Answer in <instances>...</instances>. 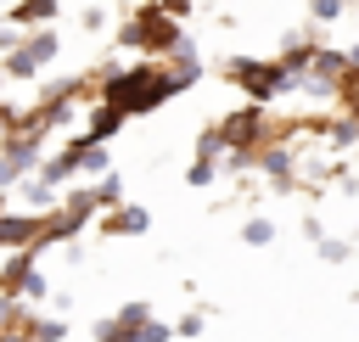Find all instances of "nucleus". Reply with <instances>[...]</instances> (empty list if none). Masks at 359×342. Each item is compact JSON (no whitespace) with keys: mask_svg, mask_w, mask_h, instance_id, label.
Listing matches in <instances>:
<instances>
[{"mask_svg":"<svg viewBox=\"0 0 359 342\" xmlns=\"http://www.w3.org/2000/svg\"><path fill=\"white\" fill-rule=\"evenodd\" d=\"M0 6H11V0H0Z\"/></svg>","mask_w":359,"mask_h":342,"instance_id":"c9c22d12","label":"nucleus"},{"mask_svg":"<svg viewBox=\"0 0 359 342\" xmlns=\"http://www.w3.org/2000/svg\"><path fill=\"white\" fill-rule=\"evenodd\" d=\"M325 146H331V151H353V146H359V118H348V112L325 118Z\"/></svg>","mask_w":359,"mask_h":342,"instance_id":"4468645a","label":"nucleus"},{"mask_svg":"<svg viewBox=\"0 0 359 342\" xmlns=\"http://www.w3.org/2000/svg\"><path fill=\"white\" fill-rule=\"evenodd\" d=\"M219 174H224V168H219L213 157H191V168H185V185H191V191H208Z\"/></svg>","mask_w":359,"mask_h":342,"instance_id":"dca6fc26","label":"nucleus"},{"mask_svg":"<svg viewBox=\"0 0 359 342\" xmlns=\"http://www.w3.org/2000/svg\"><path fill=\"white\" fill-rule=\"evenodd\" d=\"M196 157H213V163H224V135H219V123H208V129L196 135Z\"/></svg>","mask_w":359,"mask_h":342,"instance_id":"412c9836","label":"nucleus"},{"mask_svg":"<svg viewBox=\"0 0 359 342\" xmlns=\"http://www.w3.org/2000/svg\"><path fill=\"white\" fill-rule=\"evenodd\" d=\"M337 107H342L348 118H359V67L342 73V84H337Z\"/></svg>","mask_w":359,"mask_h":342,"instance_id":"aec40b11","label":"nucleus"},{"mask_svg":"<svg viewBox=\"0 0 359 342\" xmlns=\"http://www.w3.org/2000/svg\"><path fill=\"white\" fill-rule=\"evenodd\" d=\"M202 325H208V314H202V308H191V314H180V320H174V336H202Z\"/></svg>","mask_w":359,"mask_h":342,"instance_id":"393cba45","label":"nucleus"},{"mask_svg":"<svg viewBox=\"0 0 359 342\" xmlns=\"http://www.w3.org/2000/svg\"><path fill=\"white\" fill-rule=\"evenodd\" d=\"M17 191H22V207H50V202H56V185H45L39 174H34V179H22Z\"/></svg>","mask_w":359,"mask_h":342,"instance_id":"6ab92c4d","label":"nucleus"},{"mask_svg":"<svg viewBox=\"0 0 359 342\" xmlns=\"http://www.w3.org/2000/svg\"><path fill=\"white\" fill-rule=\"evenodd\" d=\"M146 320H151V303H123L118 314H107V320H95V342H140V331H146Z\"/></svg>","mask_w":359,"mask_h":342,"instance_id":"423d86ee","label":"nucleus"},{"mask_svg":"<svg viewBox=\"0 0 359 342\" xmlns=\"http://www.w3.org/2000/svg\"><path fill=\"white\" fill-rule=\"evenodd\" d=\"M185 39V22H174L157 0H140L123 22H118V39L112 45H123V50H140V56H151V62H163L174 45Z\"/></svg>","mask_w":359,"mask_h":342,"instance_id":"f03ea898","label":"nucleus"},{"mask_svg":"<svg viewBox=\"0 0 359 342\" xmlns=\"http://www.w3.org/2000/svg\"><path fill=\"white\" fill-rule=\"evenodd\" d=\"M348 6H353V0H309V17H314V28H325V22H337Z\"/></svg>","mask_w":359,"mask_h":342,"instance_id":"b1692460","label":"nucleus"},{"mask_svg":"<svg viewBox=\"0 0 359 342\" xmlns=\"http://www.w3.org/2000/svg\"><path fill=\"white\" fill-rule=\"evenodd\" d=\"M0 342H6V331H0Z\"/></svg>","mask_w":359,"mask_h":342,"instance_id":"f704fd0d","label":"nucleus"},{"mask_svg":"<svg viewBox=\"0 0 359 342\" xmlns=\"http://www.w3.org/2000/svg\"><path fill=\"white\" fill-rule=\"evenodd\" d=\"M79 22H84V34H101V28H107V6H84Z\"/></svg>","mask_w":359,"mask_h":342,"instance_id":"cd10ccee","label":"nucleus"},{"mask_svg":"<svg viewBox=\"0 0 359 342\" xmlns=\"http://www.w3.org/2000/svg\"><path fill=\"white\" fill-rule=\"evenodd\" d=\"M219 73H224V84H236V90H241L247 101H258V107L292 95V73L280 67V56H224Z\"/></svg>","mask_w":359,"mask_h":342,"instance_id":"7ed1b4c3","label":"nucleus"},{"mask_svg":"<svg viewBox=\"0 0 359 342\" xmlns=\"http://www.w3.org/2000/svg\"><path fill=\"white\" fill-rule=\"evenodd\" d=\"M56 11H62V0H11V6H6V22L34 34V28H50Z\"/></svg>","mask_w":359,"mask_h":342,"instance_id":"1a4fd4ad","label":"nucleus"},{"mask_svg":"<svg viewBox=\"0 0 359 342\" xmlns=\"http://www.w3.org/2000/svg\"><path fill=\"white\" fill-rule=\"evenodd\" d=\"M39 230H45V213H0V247L6 252L39 247Z\"/></svg>","mask_w":359,"mask_h":342,"instance_id":"6e6552de","label":"nucleus"},{"mask_svg":"<svg viewBox=\"0 0 359 342\" xmlns=\"http://www.w3.org/2000/svg\"><path fill=\"white\" fill-rule=\"evenodd\" d=\"M95 202H101V213L118 207V202H123V179H118V174H101V179H95Z\"/></svg>","mask_w":359,"mask_h":342,"instance_id":"4be33fe9","label":"nucleus"},{"mask_svg":"<svg viewBox=\"0 0 359 342\" xmlns=\"http://www.w3.org/2000/svg\"><path fill=\"white\" fill-rule=\"evenodd\" d=\"M303 241H325V219L309 213V219H303Z\"/></svg>","mask_w":359,"mask_h":342,"instance_id":"7c9ffc66","label":"nucleus"},{"mask_svg":"<svg viewBox=\"0 0 359 342\" xmlns=\"http://www.w3.org/2000/svg\"><path fill=\"white\" fill-rule=\"evenodd\" d=\"M0 90H6V67H0Z\"/></svg>","mask_w":359,"mask_h":342,"instance_id":"72a5a7b5","label":"nucleus"},{"mask_svg":"<svg viewBox=\"0 0 359 342\" xmlns=\"http://www.w3.org/2000/svg\"><path fill=\"white\" fill-rule=\"evenodd\" d=\"M348 62H353V67H359V39H353V45H348Z\"/></svg>","mask_w":359,"mask_h":342,"instance_id":"473e14b6","label":"nucleus"},{"mask_svg":"<svg viewBox=\"0 0 359 342\" xmlns=\"http://www.w3.org/2000/svg\"><path fill=\"white\" fill-rule=\"evenodd\" d=\"M50 297V280H45V269L34 264L28 275H22V286H17V303H45Z\"/></svg>","mask_w":359,"mask_h":342,"instance_id":"a211bd4d","label":"nucleus"},{"mask_svg":"<svg viewBox=\"0 0 359 342\" xmlns=\"http://www.w3.org/2000/svg\"><path fill=\"white\" fill-rule=\"evenodd\" d=\"M269 107H258V101H241L236 112H224L219 118V135H224V151H258L264 140H269Z\"/></svg>","mask_w":359,"mask_h":342,"instance_id":"20e7f679","label":"nucleus"},{"mask_svg":"<svg viewBox=\"0 0 359 342\" xmlns=\"http://www.w3.org/2000/svg\"><path fill=\"white\" fill-rule=\"evenodd\" d=\"M95 230H101V235H146V230H151V213H146L140 202H118V207H107V213L95 219Z\"/></svg>","mask_w":359,"mask_h":342,"instance_id":"0eeeda50","label":"nucleus"},{"mask_svg":"<svg viewBox=\"0 0 359 342\" xmlns=\"http://www.w3.org/2000/svg\"><path fill=\"white\" fill-rule=\"evenodd\" d=\"M22 50L45 67V62H56V50H62V39H56V28H34V34H22Z\"/></svg>","mask_w":359,"mask_h":342,"instance_id":"2eb2a0df","label":"nucleus"},{"mask_svg":"<svg viewBox=\"0 0 359 342\" xmlns=\"http://www.w3.org/2000/svg\"><path fill=\"white\" fill-rule=\"evenodd\" d=\"M314 252H320V264H348L353 258V235H325V241H314Z\"/></svg>","mask_w":359,"mask_h":342,"instance_id":"f3484780","label":"nucleus"},{"mask_svg":"<svg viewBox=\"0 0 359 342\" xmlns=\"http://www.w3.org/2000/svg\"><path fill=\"white\" fill-rule=\"evenodd\" d=\"M17 308H22V303H17V297H6V292H0V331H11V320H17Z\"/></svg>","mask_w":359,"mask_h":342,"instance_id":"c756f323","label":"nucleus"},{"mask_svg":"<svg viewBox=\"0 0 359 342\" xmlns=\"http://www.w3.org/2000/svg\"><path fill=\"white\" fill-rule=\"evenodd\" d=\"M320 45H325L320 34H286L275 56H280V67H286V73L297 78V73H309V62H314V50H320Z\"/></svg>","mask_w":359,"mask_h":342,"instance_id":"9d476101","label":"nucleus"},{"mask_svg":"<svg viewBox=\"0 0 359 342\" xmlns=\"http://www.w3.org/2000/svg\"><path fill=\"white\" fill-rule=\"evenodd\" d=\"M353 62H348V50H337V45H320L314 50V62H309V73L314 78H325V84H342V73H348Z\"/></svg>","mask_w":359,"mask_h":342,"instance_id":"ddd939ff","label":"nucleus"},{"mask_svg":"<svg viewBox=\"0 0 359 342\" xmlns=\"http://www.w3.org/2000/svg\"><path fill=\"white\" fill-rule=\"evenodd\" d=\"M140 342H174V325L151 314V320H146V331H140Z\"/></svg>","mask_w":359,"mask_h":342,"instance_id":"bb28decb","label":"nucleus"},{"mask_svg":"<svg viewBox=\"0 0 359 342\" xmlns=\"http://www.w3.org/2000/svg\"><path fill=\"white\" fill-rule=\"evenodd\" d=\"M163 62H168V73H174V78H180L185 90H191V84L202 78V50H196V39H191V34H185V39H180V45H174V50L163 56Z\"/></svg>","mask_w":359,"mask_h":342,"instance_id":"9b49d317","label":"nucleus"},{"mask_svg":"<svg viewBox=\"0 0 359 342\" xmlns=\"http://www.w3.org/2000/svg\"><path fill=\"white\" fill-rule=\"evenodd\" d=\"M241 241H247V247H269V241H275V219H247V224H241Z\"/></svg>","mask_w":359,"mask_h":342,"instance_id":"5701e85b","label":"nucleus"},{"mask_svg":"<svg viewBox=\"0 0 359 342\" xmlns=\"http://www.w3.org/2000/svg\"><path fill=\"white\" fill-rule=\"evenodd\" d=\"M39 163H45V135H6L0 140V191H11V185H22V174H39Z\"/></svg>","mask_w":359,"mask_h":342,"instance_id":"39448f33","label":"nucleus"},{"mask_svg":"<svg viewBox=\"0 0 359 342\" xmlns=\"http://www.w3.org/2000/svg\"><path fill=\"white\" fill-rule=\"evenodd\" d=\"M11 129H17V107H6V101H0V140H6Z\"/></svg>","mask_w":359,"mask_h":342,"instance_id":"2f4dec72","label":"nucleus"},{"mask_svg":"<svg viewBox=\"0 0 359 342\" xmlns=\"http://www.w3.org/2000/svg\"><path fill=\"white\" fill-rule=\"evenodd\" d=\"M174 95H185V84L168 73V62H135V67H112V73H101V84H95V101H107V107H118L123 118H146V112H157V107H168Z\"/></svg>","mask_w":359,"mask_h":342,"instance_id":"f257e3e1","label":"nucleus"},{"mask_svg":"<svg viewBox=\"0 0 359 342\" xmlns=\"http://www.w3.org/2000/svg\"><path fill=\"white\" fill-rule=\"evenodd\" d=\"M123 123H129V118H123L118 107H107V101H95V107H90V123H84L79 135H84L90 146H107V140H112V135H118Z\"/></svg>","mask_w":359,"mask_h":342,"instance_id":"f8f14e48","label":"nucleus"},{"mask_svg":"<svg viewBox=\"0 0 359 342\" xmlns=\"http://www.w3.org/2000/svg\"><path fill=\"white\" fill-rule=\"evenodd\" d=\"M107 163H112L107 146H84V168H79V174H107Z\"/></svg>","mask_w":359,"mask_h":342,"instance_id":"a878e982","label":"nucleus"},{"mask_svg":"<svg viewBox=\"0 0 359 342\" xmlns=\"http://www.w3.org/2000/svg\"><path fill=\"white\" fill-rule=\"evenodd\" d=\"M157 6H163V11H168V17H174V22H185V17H191V11H196V0H157Z\"/></svg>","mask_w":359,"mask_h":342,"instance_id":"c85d7f7f","label":"nucleus"}]
</instances>
